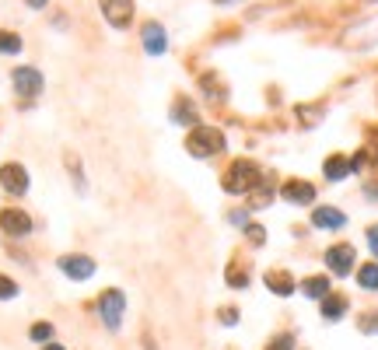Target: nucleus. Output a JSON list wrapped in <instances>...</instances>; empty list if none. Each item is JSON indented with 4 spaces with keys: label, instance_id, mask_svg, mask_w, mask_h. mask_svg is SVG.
I'll list each match as a JSON object with an SVG mask.
<instances>
[{
    "label": "nucleus",
    "instance_id": "18",
    "mask_svg": "<svg viewBox=\"0 0 378 350\" xmlns=\"http://www.w3.org/2000/svg\"><path fill=\"white\" fill-rule=\"evenodd\" d=\"M358 284H361L365 291H378V262H365V266L358 270Z\"/></svg>",
    "mask_w": 378,
    "mask_h": 350
},
{
    "label": "nucleus",
    "instance_id": "9",
    "mask_svg": "<svg viewBox=\"0 0 378 350\" xmlns=\"http://www.w3.org/2000/svg\"><path fill=\"white\" fill-rule=\"evenodd\" d=\"M144 49H147L151 56H161V53L169 49V39H165V28H161L158 21H147V25H144Z\"/></svg>",
    "mask_w": 378,
    "mask_h": 350
},
{
    "label": "nucleus",
    "instance_id": "6",
    "mask_svg": "<svg viewBox=\"0 0 378 350\" xmlns=\"http://www.w3.org/2000/svg\"><path fill=\"white\" fill-rule=\"evenodd\" d=\"M98 7L112 28H126L133 18V0H98Z\"/></svg>",
    "mask_w": 378,
    "mask_h": 350
},
{
    "label": "nucleus",
    "instance_id": "11",
    "mask_svg": "<svg viewBox=\"0 0 378 350\" xmlns=\"http://www.w3.org/2000/svg\"><path fill=\"white\" fill-rule=\"evenodd\" d=\"M281 196L287 200V203H312V200H315V186L294 179V182H287V186L281 189Z\"/></svg>",
    "mask_w": 378,
    "mask_h": 350
},
{
    "label": "nucleus",
    "instance_id": "26",
    "mask_svg": "<svg viewBox=\"0 0 378 350\" xmlns=\"http://www.w3.org/2000/svg\"><path fill=\"white\" fill-rule=\"evenodd\" d=\"M361 330H365V333H378V315H365V319H361Z\"/></svg>",
    "mask_w": 378,
    "mask_h": 350
},
{
    "label": "nucleus",
    "instance_id": "28",
    "mask_svg": "<svg viewBox=\"0 0 378 350\" xmlns=\"http://www.w3.org/2000/svg\"><path fill=\"white\" fill-rule=\"evenodd\" d=\"M221 322H224V326H235V322H238V312H235V308H224V312H221Z\"/></svg>",
    "mask_w": 378,
    "mask_h": 350
},
{
    "label": "nucleus",
    "instance_id": "16",
    "mask_svg": "<svg viewBox=\"0 0 378 350\" xmlns=\"http://www.w3.org/2000/svg\"><path fill=\"white\" fill-rule=\"evenodd\" d=\"M172 119H176V123H183V126H193V123H196V105L186 102V98H179V102H176V109H172Z\"/></svg>",
    "mask_w": 378,
    "mask_h": 350
},
{
    "label": "nucleus",
    "instance_id": "1",
    "mask_svg": "<svg viewBox=\"0 0 378 350\" xmlns=\"http://www.w3.org/2000/svg\"><path fill=\"white\" fill-rule=\"evenodd\" d=\"M186 151L193 158H210V155L224 151V133L214 126H196L186 137Z\"/></svg>",
    "mask_w": 378,
    "mask_h": 350
},
{
    "label": "nucleus",
    "instance_id": "10",
    "mask_svg": "<svg viewBox=\"0 0 378 350\" xmlns=\"http://www.w3.org/2000/svg\"><path fill=\"white\" fill-rule=\"evenodd\" d=\"M60 270L71 277V280H88L94 273V262L88 256H63L60 260Z\"/></svg>",
    "mask_w": 378,
    "mask_h": 350
},
{
    "label": "nucleus",
    "instance_id": "7",
    "mask_svg": "<svg viewBox=\"0 0 378 350\" xmlns=\"http://www.w3.org/2000/svg\"><path fill=\"white\" fill-rule=\"evenodd\" d=\"M326 266H329L336 277H347V273L354 270V246H347V242L333 246V249L326 253Z\"/></svg>",
    "mask_w": 378,
    "mask_h": 350
},
{
    "label": "nucleus",
    "instance_id": "15",
    "mask_svg": "<svg viewBox=\"0 0 378 350\" xmlns=\"http://www.w3.org/2000/svg\"><path fill=\"white\" fill-rule=\"evenodd\" d=\"M326 179H333V182H340V179H347L350 175V162L347 158H340V155H333V158H326Z\"/></svg>",
    "mask_w": 378,
    "mask_h": 350
},
{
    "label": "nucleus",
    "instance_id": "2",
    "mask_svg": "<svg viewBox=\"0 0 378 350\" xmlns=\"http://www.w3.org/2000/svg\"><path fill=\"white\" fill-rule=\"evenodd\" d=\"M260 182H263V175L256 169V162H245V158H238L228 169V175H224V189L228 193H252Z\"/></svg>",
    "mask_w": 378,
    "mask_h": 350
},
{
    "label": "nucleus",
    "instance_id": "3",
    "mask_svg": "<svg viewBox=\"0 0 378 350\" xmlns=\"http://www.w3.org/2000/svg\"><path fill=\"white\" fill-rule=\"evenodd\" d=\"M98 312H102V322H105L109 330H119V326H123V315H126V294L116 291V287H109V291L98 298Z\"/></svg>",
    "mask_w": 378,
    "mask_h": 350
},
{
    "label": "nucleus",
    "instance_id": "5",
    "mask_svg": "<svg viewBox=\"0 0 378 350\" xmlns=\"http://www.w3.org/2000/svg\"><path fill=\"white\" fill-rule=\"evenodd\" d=\"M0 186H4L11 196H25V193H28V172H25V165L7 162V165L0 169Z\"/></svg>",
    "mask_w": 378,
    "mask_h": 350
},
{
    "label": "nucleus",
    "instance_id": "29",
    "mask_svg": "<svg viewBox=\"0 0 378 350\" xmlns=\"http://www.w3.org/2000/svg\"><path fill=\"white\" fill-rule=\"evenodd\" d=\"M368 242H372V253L378 256V228H372V231H368Z\"/></svg>",
    "mask_w": 378,
    "mask_h": 350
},
{
    "label": "nucleus",
    "instance_id": "19",
    "mask_svg": "<svg viewBox=\"0 0 378 350\" xmlns=\"http://www.w3.org/2000/svg\"><path fill=\"white\" fill-rule=\"evenodd\" d=\"M270 200H274V186L263 179V182L252 189V207H270Z\"/></svg>",
    "mask_w": 378,
    "mask_h": 350
},
{
    "label": "nucleus",
    "instance_id": "25",
    "mask_svg": "<svg viewBox=\"0 0 378 350\" xmlns=\"http://www.w3.org/2000/svg\"><path fill=\"white\" fill-rule=\"evenodd\" d=\"M245 231H249V242H256V246H263V242H267V235H263V228H260V224H249Z\"/></svg>",
    "mask_w": 378,
    "mask_h": 350
},
{
    "label": "nucleus",
    "instance_id": "12",
    "mask_svg": "<svg viewBox=\"0 0 378 350\" xmlns=\"http://www.w3.org/2000/svg\"><path fill=\"white\" fill-rule=\"evenodd\" d=\"M312 224H315V228H343L347 217H343L340 210H333V207H319V210L312 214Z\"/></svg>",
    "mask_w": 378,
    "mask_h": 350
},
{
    "label": "nucleus",
    "instance_id": "27",
    "mask_svg": "<svg viewBox=\"0 0 378 350\" xmlns=\"http://www.w3.org/2000/svg\"><path fill=\"white\" fill-rule=\"evenodd\" d=\"M291 347H294V340H291V337H277L267 350H291Z\"/></svg>",
    "mask_w": 378,
    "mask_h": 350
},
{
    "label": "nucleus",
    "instance_id": "31",
    "mask_svg": "<svg viewBox=\"0 0 378 350\" xmlns=\"http://www.w3.org/2000/svg\"><path fill=\"white\" fill-rule=\"evenodd\" d=\"M42 350H63V347H60V344H46Z\"/></svg>",
    "mask_w": 378,
    "mask_h": 350
},
{
    "label": "nucleus",
    "instance_id": "8",
    "mask_svg": "<svg viewBox=\"0 0 378 350\" xmlns=\"http://www.w3.org/2000/svg\"><path fill=\"white\" fill-rule=\"evenodd\" d=\"M11 81H14V91H18V95H28V98H35V95L42 91V74H39L35 67H18Z\"/></svg>",
    "mask_w": 378,
    "mask_h": 350
},
{
    "label": "nucleus",
    "instance_id": "24",
    "mask_svg": "<svg viewBox=\"0 0 378 350\" xmlns=\"http://www.w3.org/2000/svg\"><path fill=\"white\" fill-rule=\"evenodd\" d=\"M67 169L74 172V182H78V189H85V175H81V162H78L74 155H67Z\"/></svg>",
    "mask_w": 378,
    "mask_h": 350
},
{
    "label": "nucleus",
    "instance_id": "32",
    "mask_svg": "<svg viewBox=\"0 0 378 350\" xmlns=\"http://www.w3.org/2000/svg\"><path fill=\"white\" fill-rule=\"evenodd\" d=\"M217 4H228V0H217Z\"/></svg>",
    "mask_w": 378,
    "mask_h": 350
},
{
    "label": "nucleus",
    "instance_id": "30",
    "mask_svg": "<svg viewBox=\"0 0 378 350\" xmlns=\"http://www.w3.org/2000/svg\"><path fill=\"white\" fill-rule=\"evenodd\" d=\"M25 4H28V7H35V11H39V7H46V4H49V0H25Z\"/></svg>",
    "mask_w": 378,
    "mask_h": 350
},
{
    "label": "nucleus",
    "instance_id": "14",
    "mask_svg": "<svg viewBox=\"0 0 378 350\" xmlns=\"http://www.w3.org/2000/svg\"><path fill=\"white\" fill-rule=\"evenodd\" d=\"M343 312H347V298H343V294H326V298H322V315H326L329 322H336Z\"/></svg>",
    "mask_w": 378,
    "mask_h": 350
},
{
    "label": "nucleus",
    "instance_id": "23",
    "mask_svg": "<svg viewBox=\"0 0 378 350\" xmlns=\"http://www.w3.org/2000/svg\"><path fill=\"white\" fill-rule=\"evenodd\" d=\"M228 284H231V287H245V284H249V273H242L238 266H231V270H228Z\"/></svg>",
    "mask_w": 378,
    "mask_h": 350
},
{
    "label": "nucleus",
    "instance_id": "17",
    "mask_svg": "<svg viewBox=\"0 0 378 350\" xmlns=\"http://www.w3.org/2000/svg\"><path fill=\"white\" fill-rule=\"evenodd\" d=\"M301 291H305L308 298H326V294H329V277H308V280L301 284Z\"/></svg>",
    "mask_w": 378,
    "mask_h": 350
},
{
    "label": "nucleus",
    "instance_id": "13",
    "mask_svg": "<svg viewBox=\"0 0 378 350\" xmlns=\"http://www.w3.org/2000/svg\"><path fill=\"white\" fill-rule=\"evenodd\" d=\"M267 287H270L274 294H284V298H287V294L294 291V277H291L287 270H270V273H267Z\"/></svg>",
    "mask_w": 378,
    "mask_h": 350
},
{
    "label": "nucleus",
    "instance_id": "21",
    "mask_svg": "<svg viewBox=\"0 0 378 350\" xmlns=\"http://www.w3.org/2000/svg\"><path fill=\"white\" fill-rule=\"evenodd\" d=\"M32 340H35V344L53 340V326H49V322H35V326H32Z\"/></svg>",
    "mask_w": 378,
    "mask_h": 350
},
{
    "label": "nucleus",
    "instance_id": "20",
    "mask_svg": "<svg viewBox=\"0 0 378 350\" xmlns=\"http://www.w3.org/2000/svg\"><path fill=\"white\" fill-rule=\"evenodd\" d=\"M0 53H21V39L14 35V32H0Z\"/></svg>",
    "mask_w": 378,
    "mask_h": 350
},
{
    "label": "nucleus",
    "instance_id": "22",
    "mask_svg": "<svg viewBox=\"0 0 378 350\" xmlns=\"http://www.w3.org/2000/svg\"><path fill=\"white\" fill-rule=\"evenodd\" d=\"M7 298H18V284L0 273V301H7Z\"/></svg>",
    "mask_w": 378,
    "mask_h": 350
},
{
    "label": "nucleus",
    "instance_id": "4",
    "mask_svg": "<svg viewBox=\"0 0 378 350\" xmlns=\"http://www.w3.org/2000/svg\"><path fill=\"white\" fill-rule=\"evenodd\" d=\"M0 231L14 235V239H25L32 231V217L25 210H18V207H7V210H0Z\"/></svg>",
    "mask_w": 378,
    "mask_h": 350
}]
</instances>
